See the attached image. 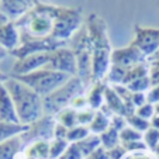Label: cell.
I'll list each match as a JSON object with an SVG mask.
<instances>
[{"label": "cell", "instance_id": "obj_25", "mask_svg": "<svg viewBox=\"0 0 159 159\" xmlns=\"http://www.w3.org/2000/svg\"><path fill=\"white\" fill-rule=\"evenodd\" d=\"M58 120H59V124L65 125L68 129L73 128L78 124V113L72 108H63L58 114Z\"/></svg>", "mask_w": 159, "mask_h": 159}, {"label": "cell", "instance_id": "obj_7", "mask_svg": "<svg viewBox=\"0 0 159 159\" xmlns=\"http://www.w3.org/2000/svg\"><path fill=\"white\" fill-rule=\"evenodd\" d=\"M82 11L78 9L58 6V13L54 20V28H52V38L59 41L68 42L76 33L82 28Z\"/></svg>", "mask_w": 159, "mask_h": 159}, {"label": "cell", "instance_id": "obj_15", "mask_svg": "<svg viewBox=\"0 0 159 159\" xmlns=\"http://www.w3.org/2000/svg\"><path fill=\"white\" fill-rule=\"evenodd\" d=\"M21 41L20 30L14 21H7L3 27H0V45L3 47L6 51L13 52Z\"/></svg>", "mask_w": 159, "mask_h": 159}, {"label": "cell", "instance_id": "obj_13", "mask_svg": "<svg viewBox=\"0 0 159 159\" xmlns=\"http://www.w3.org/2000/svg\"><path fill=\"white\" fill-rule=\"evenodd\" d=\"M55 121L51 116L48 117H42L38 121L33 123L31 125H28V129L25 132H23V138L25 142L34 141V139L39 138L41 141H47L48 138L54 137V129H55Z\"/></svg>", "mask_w": 159, "mask_h": 159}, {"label": "cell", "instance_id": "obj_21", "mask_svg": "<svg viewBox=\"0 0 159 159\" xmlns=\"http://www.w3.org/2000/svg\"><path fill=\"white\" fill-rule=\"evenodd\" d=\"M100 144H102L100 142V137H97V135H87L86 138H83L82 141L76 142V145L80 149L83 156H89L92 152H94L99 148Z\"/></svg>", "mask_w": 159, "mask_h": 159}, {"label": "cell", "instance_id": "obj_33", "mask_svg": "<svg viewBox=\"0 0 159 159\" xmlns=\"http://www.w3.org/2000/svg\"><path fill=\"white\" fill-rule=\"evenodd\" d=\"M144 141L147 147L155 149L159 144V131L156 128H149L144 135Z\"/></svg>", "mask_w": 159, "mask_h": 159}, {"label": "cell", "instance_id": "obj_50", "mask_svg": "<svg viewBox=\"0 0 159 159\" xmlns=\"http://www.w3.org/2000/svg\"><path fill=\"white\" fill-rule=\"evenodd\" d=\"M128 159H149L148 156H142V155H135V156H129Z\"/></svg>", "mask_w": 159, "mask_h": 159}, {"label": "cell", "instance_id": "obj_49", "mask_svg": "<svg viewBox=\"0 0 159 159\" xmlns=\"http://www.w3.org/2000/svg\"><path fill=\"white\" fill-rule=\"evenodd\" d=\"M7 79H9V76H6L3 72H0V86H2V84H4V82H6Z\"/></svg>", "mask_w": 159, "mask_h": 159}, {"label": "cell", "instance_id": "obj_5", "mask_svg": "<svg viewBox=\"0 0 159 159\" xmlns=\"http://www.w3.org/2000/svg\"><path fill=\"white\" fill-rule=\"evenodd\" d=\"M83 84L84 83L82 82V79L72 76L65 84L55 90L54 93L44 97V111H47L48 114H55V113L62 111L63 108L68 107V104L73 102V99L82 94Z\"/></svg>", "mask_w": 159, "mask_h": 159}, {"label": "cell", "instance_id": "obj_44", "mask_svg": "<svg viewBox=\"0 0 159 159\" xmlns=\"http://www.w3.org/2000/svg\"><path fill=\"white\" fill-rule=\"evenodd\" d=\"M147 103V97L144 93H132V104L135 107H141Z\"/></svg>", "mask_w": 159, "mask_h": 159}, {"label": "cell", "instance_id": "obj_22", "mask_svg": "<svg viewBox=\"0 0 159 159\" xmlns=\"http://www.w3.org/2000/svg\"><path fill=\"white\" fill-rule=\"evenodd\" d=\"M106 89H107V86H106L104 83H102V82H97L96 86L90 90L89 96H87V103H89V104L92 106L93 108H99L100 106H102L103 99H104Z\"/></svg>", "mask_w": 159, "mask_h": 159}, {"label": "cell", "instance_id": "obj_8", "mask_svg": "<svg viewBox=\"0 0 159 159\" xmlns=\"http://www.w3.org/2000/svg\"><path fill=\"white\" fill-rule=\"evenodd\" d=\"M21 41L20 45L10 54L13 57H16L17 59L25 58L28 55H34V54H42V52H54L59 48L66 47L65 41H59L57 38L52 37H45V38H34L30 35H24L21 34Z\"/></svg>", "mask_w": 159, "mask_h": 159}, {"label": "cell", "instance_id": "obj_43", "mask_svg": "<svg viewBox=\"0 0 159 159\" xmlns=\"http://www.w3.org/2000/svg\"><path fill=\"white\" fill-rule=\"evenodd\" d=\"M125 153V148L124 147H114L108 149V155H110V159H120L123 158V155Z\"/></svg>", "mask_w": 159, "mask_h": 159}, {"label": "cell", "instance_id": "obj_42", "mask_svg": "<svg viewBox=\"0 0 159 159\" xmlns=\"http://www.w3.org/2000/svg\"><path fill=\"white\" fill-rule=\"evenodd\" d=\"M123 147L128 151H142L147 148V145H145V142H141V141H132V142L124 144Z\"/></svg>", "mask_w": 159, "mask_h": 159}, {"label": "cell", "instance_id": "obj_1", "mask_svg": "<svg viewBox=\"0 0 159 159\" xmlns=\"http://www.w3.org/2000/svg\"><path fill=\"white\" fill-rule=\"evenodd\" d=\"M84 25L89 33L92 42L93 57H92V78L96 82H100L110 69L111 45L108 38V31L106 21L96 13H92L84 21Z\"/></svg>", "mask_w": 159, "mask_h": 159}, {"label": "cell", "instance_id": "obj_11", "mask_svg": "<svg viewBox=\"0 0 159 159\" xmlns=\"http://www.w3.org/2000/svg\"><path fill=\"white\" fill-rule=\"evenodd\" d=\"M49 58H51V52H42V54H34L28 55L25 58L17 59L11 69V76L17 78V76H24L28 73H33L38 69H42L48 65Z\"/></svg>", "mask_w": 159, "mask_h": 159}, {"label": "cell", "instance_id": "obj_10", "mask_svg": "<svg viewBox=\"0 0 159 159\" xmlns=\"http://www.w3.org/2000/svg\"><path fill=\"white\" fill-rule=\"evenodd\" d=\"M45 68L57 70V72L66 73V75H69V76H73L78 73L76 57L72 49L68 48V47H63V48H59L57 51L51 52L49 62Z\"/></svg>", "mask_w": 159, "mask_h": 159}, {"label": "cell", "instance_id": "obj_51", "mask_svg": "<svg viewBox=\"0 0 159 159\" xmlns=\"http://www.w3.org/2000/svg\"><path fill=\"white\" fill-rule=\"evenodd\" d=\"M155 59H159V49L152 55V57H151V61H155Z\"/></svg>", "mask_w": 159, "mask_h": 159}, {"label": "cell", "instance_id": "obj_31", "mask_svg": "<svg viewBox=\"0 0 159 159\" xmlns=\"http://www.w3.org/2000/svg\"><path fill=\"white\" fill-rule=\"evenodd\" d=\"M149 86H152V84H151L149 76H145V78L137 79V80H134V82H131V83L127 84V87L131 90L132 93H144V92Z\"/></svg>", "mask_w": 159, "mask_h": 159}, {"label": "cell", "instance_id": "obj_16", "mask_svg": "<svg viewBox=\"0 0 159 159\" xmlns=\"http://www.w3.org/2000/svg\"><path fill=\"white\" fill-rule=\"evenodd\" d=\"M0 121L20 124L13 99L4 84L0 86Z\"/></svg>", "mask_w": 159, "mask_h": 159}, {"label": "cell", "instance_id": "obj_37", "mask_svg": "<svg viewBox=\"0 0 159 159\" xmlns=\"http://www.w3.org/2000/svg\"><path fill=\"white\" fill-rule=\"evenodd\" d=\"M125 123H127V118H124L123 116L116 114L114 117H113V120H111L110 127H113L114 129H117V131L120 132V131H123V129L125 128Z\"/></svg>", "mask_w": 159, "mask_h": 159}, {"label": "cell", "instance_id": "obj_39", "mask_svg": "<svg viewBox=\"0 0 159 159\" xmlns=\"http://www.w3.org/2000/svg\"><path fill=\"white\" fill-rule=\"evenodd\" d=\"M147 102L151 103V104L159 103V84L152 86V89L149 90V93H148V96H147Z\"/></svg>", "mask_w": 159, "mask_h": 159}, {"label": "cell", "instance_id": "obj_26", "mask_svg": "<svg viewBox=\"0 0 159 159\" xmlns=\"http://www.w3.org/2000/svg\"><path fill=\"white\" fill-rule=\"evenodd\" d=\"M30 158H49V144L47 141H37L28 149Z\"/></svg>", "mask_w": 159, "mask_h": 159}, {"label": "cell", "instance_id": "obj_36", "mask_svg": "<svg viewBox=\"0 0 159 159\" xmlns=\"http://www.w3.org/2000/svg\"><path fill=\"white\" fill-rule=\"evenodd\" d=\"M149 79H151V84H152V86L159 84V59H155L151 62Z\"/></svg>", "mask_w": 159, "mask_h": 159}, {"label": "cell", "instance_id": "obj_19", "mask_svg": "<svg viewBox=\"0 0 159 159\" xmlns=\"http://www.w3.org/2000/svg\"><path fill=\"white\" fill-rule=\"evenodd\" d=\"M27 129H28V125H24V124H14V123L0 121V144L13 138V137H16V135L23 134Z\"/></svg>", "mask_w": 159, "mask_h": 159}, {"label": "cell", "instance_id": "obj_2", "mask_svg": "<svg viewBox=\"0 0 159 159\" xmlns=\"http://www.w3.org/2000/svg\"><path fill=\"white\" fill-rule=\"evenodd\" d=\"M4 86L13 99L20 124L31 125L41 118L44 110V99L38 93H35L31 87L13 76L4 82Z\"/></svg>", "mask_w": 159, "mask_h": 159}, {"label": "cell", "instance_id": "obj_54", "mask_svg": "<svg viewBox=\"0 0 159 159\" xmlns=\"http://www.w3.org/2000/svg\"><path fill=\"white\" fill-rule=\"evenodd\" d=\"M0 2H2V0H0Z\"/></svg>", "mask_w": 159, "mask_h": 159}, {"label": "cell", "instance_id": "obj_47", "mask_svg": "<svg viewBox=\"0 0 159 159\" xmlns=\"http://www.w3.org/2000/svg\"><path fill=\"white\" fill-rule=\"evenodd\" d=\"M151 125H152V128H156L159 131V116H155V117H152Z\"/></svg>", "mask_w": 159, "mask_h": 159}, {"label": "cell", "instance_id": "obj_9", "mask_svg": "<svg viewBox=\"0 0 159 159\" xmlns=\"http://www.w3.org/2000/svg\"><path fill=\"white\" fill-rule=\"evenodd\" d=\"M131 45L138 48L147 58H151L159 49V28L134 25V39Z\"/></svg>", "mask_w": 159, "mask_h": 159}, {"label": "cell", "instance_id": "obj_41", "mask_svg": "<svg viewBox=\"0 0 159 159\" xmlns=\"http://www.w3.org/2000/svg\"><path fill=\"white\" fill-rule=\"evenodd\" d=\"M66 135H68V128L65 125L58 123L55 125V129H54V137L55 139H66Z\"/></svg>", "mask_w": 159, "mask_h": 159}, {"label": "cell", "instance_id": "obj_34", "mask_svg": "<svg viewBox=\"0 0 159 159\" xmlns=\"http://www.w3.org/2000/svg\"><path fill=\"white\" fill-rule=\"evenodd\" d=\"M153 113H155V107H153V104H151V103H145L144 106H141V107L137 108V113L135 114L139 116V117L145 118V120H149L151 117H153Z\"/></svg>", "mask_w": 159, "mask_h": 159}, {"label": "cell", "instance_id": "obj_23", "mask_svg": "<svg viewBox=\"0 0 159 159\" xmlns=\"http://www.w3.org/2000/svg\"><path fill=\"white\" fill-rule=\"evenodd\" d=\"M118 141H120V132L113 127H108L103 134H100V142L106 149H111V148L117 147Z\"/></svg>", "mask_w": 159, "mask_h": 159}, {"label": "cell", "instance_id": "obj_18", "mask_svg": "<svg viewBox=\"0 0 159 159\" xmlns=\"http://www.w3.org/2000/svg\"><path fill=\"white\" fill-rule=\"evenodd\" d=\"M104 100H106V106L110 108L113 113L118 116L125 117V104H124L123 99L118 96V93L114 90V87H107L104 92Z\"/></svg>", "mask_w": 159, "mask_h": 159}, {"label": "cell", "instance_id": "obj_3", "mask_svg": "<svg viewBox=\"0 0 159 159\" xmlns=\"http://www.w3.org/2000/svg\"><path fill=\"white\" fill-rule=\"evenodd\" d=\"M57 13L58 6L38 3L27 14H24L14 23L17 24L21 34L34 38H45V37H51Z\"/></svg>", "mask_w": 159, "mask_h": 159}, {"label": "cell", "instance_id": "obj_27", "mask_svg": "<svg viewBox=\"0 0 159 159\" xmlns=\"http://www.w3.org/2000/svg\"><path fill=\"white\" fill-rule=\"evenodd\" d=\"M127 68H123V66H118V65H110V69L107 72V78L110 82L116 84H123L124 78L127 75Z\"/></svg>", "mask_w": 159, "mask_h": 159}, {"label": "cell", "instance_id": "obj_17", "mask_svg": "<svg viewBox=\"0 0 159 159\" xmlns=\"http://www.w3.org/2000/svg\"><path fill=\"white\" fill-rule=\"evenodd\" d=\"M24 138L23 134L16 135L13 138L0 144V159H16L17 153L24 148Z\"/></svg>", "mask_w": 159, "mask_h": 159}, {"label": "cell", "instance_id": "obj_46", "mask_svg": "<svg viewBox=\"0 0 159 159\" xmlns=\"http://www.w3.org/2000/svg\"><path fill=\"white\" fill-rule=\"evenodd\" d=\"M7 21H10V18L7 17V16L4 14V13H2V11H0V27H3V25L6 24Z\"/></svg>", "mask_w": 159, "mask_h": 159}, {"label": "cell", "instance_id": "obj_53", "mask_svg": "<svg viewBox=\"0 0 159 159\" xmlns=\"http://www.w3.org/2000/svg\"><path fill=\"white\" fill-rule=\"evenodd\" d=\"M155 152H156V153H158V155H159V144H158V147L155 148Z\"/></svg>", "mask_w": 159, "mask_h": 159}, {"label": "cell", "instance_id": "obj_29", "mask_svg": "<svg viewBox=\"0 0 159 159\" xmlns=\"http://www.w3.org/2000/svg\"><path fill=\"white\" fill-rule=\"evenodd\" d=\"M68 147H69V145H68L66 139H54V141L49 144V158L51 159L61 158Z\"/></svg>", "mask_w": 159, "mask_h": 159}, {"label": "cell", "instance_id": "obj_28", "mask_svg": "<svg viewBox=\"0 0 159 159\" xmlns=\"http://www.w3.org/2000/svg\"><path fill=\"white\" fill-rule=\"evenodd\" d=\"M87 135H89V129H87L86 127H84V125H76V127H73V128L68 129L66 141L76 144V142L82 141L83 138H86Z\"/></svg>", "mask_w": 159, "mask_h": 159}, {"label": "cell", "instance_id": "obj_40", "mask_svg": "<svg viewBox=\"0 0 159 159\" xmlns=\"http://www.w3.org/2000/svg\"><path fill=\"white\" fill-rule=\"evenodd\" d=\"M94 114L90 113V111H82V113H78V124H90L93 121Z\"/></svg>", "mask_w": 159, "mask_h": 159}, {"label": "cell", "instance_id": "obj_20", "mask_svg": "<svg viewBox=\"0 0 159 159\" xmlns=\"http://www.w3.org/2000/svg\"><path fill=\"white\" fill-rule=\"evenodd\" d=\"M145 76H149V68L145 65V62L138 63V65L132 66V68H129V69L127 70V75H125V78H124L123 84L127 86V84L131 83V82L137 80V79L145 78Z\"/></svg>", "mask_w": 159, "mask_h": 159}, {"label": "cell", "instance_id": "obj_45", "mask_svg": "<svg viewBox=\"0 0 159 159\" xmlns=\"http://www.w3.org/2000/svg\"><path fill=\"white\" fill-rule=\"evenodd\" d=\"M86 103V100L83 99V97H80V96H78L76 99H73V102L70 103V104L73 106V107H83V104Z\"/></svg>", "mask_w": 159, "mask_h": 159}, {"label": "cell", "instance_id": "obj_38", "mask_svg": "<svg viewBox=\"0 0 159 159\" xmlns=\"http://www.w3.org/2000/svg\"><path fill=\"white\" fill-rule=\"evenodd\" d=\"M86 159H110V155H108L106 148L99 147L94 152H92L89 156H86Z\"/></svg>", "mask_w": 159, "mask_h": 159}, {"label": "cell", "instance_id": "obj_32", "mask_svg": "<svg viewBox=\"0 0 159 159\" xmlns=\"http://www.w3.org/2000/svg\"><path fill=\"white\" fill-rule=\"evenodd\" d=\"M142 135L141 132H138L134 128H124L123 131H120V139L123 141V144H127V142H132V141H141Z\"/></svg>", "mask_w": 159, "mask_h": 159}, {"label": "cell", "instance_id": "obj_24", "mask_svg": "<svg viewBox=\"0 0 159 159\" xmlns=\"http://www.w3.org/2000/svg\"><path fill=\"white\" fill-rule=\"evenodd\" d=\"M108 127H110V120H108V117L103 111H99V113L94 114L93 121L90 123V131L94 132V134H103Z\"/></svg>", "mask_w": 159, "mask_h": 159}, {"label": "cell", "instance_id": "obj_12", "mask_svg": "<svg viewBox=\"0 0 159 159\" xmlns=\"http://www.w3.org/2000/svg\"><path fill=\"white\" fill-rule=\"evenodd\" d=\"M145 59H147V57L138 48H135L134 45L129 44L125 48H118L111 52L110 62L111 65H118L129 69L138 63H144Z\"/></svg>", "mask_w": 159, "mask_h": 159}, {"label": "cell", "instance_id": "obj_6", "mask_svg": "<svg viewBox=\"0 0 159 159\" xmlns=\"http://www.w3.org/2000/svg\"><path fill=\"white\" fill-rule=\"evenodd\" d=\"M70 49L73 51V54L76 57L79 79H82V82L86 83L92 78V57H93L92 42H90L86 25H82L80 30L72 37Z\"/></svg>", "mask_w": 159, "mask_h": 159}, {"label": "cell", "instance_id": "obj_30", "mask_svg": "<svg viewBox=\"0 0 159 159\" xmlns=\"http://www.w3.org/2000/svg\"><path fill=\"white\" fill-rule=\"evenodd\" d=\"M125 118H127V123L131 125V128L137 129L138 132H141V131H145V132H147L148 129H149V125H151V124L148 123V120H145V118L139 117V116L132 114V116H128V117H125Z\"/></svg>", "mask_w": 159, "mask_h": 159}, {"label": "cell", "instance_id": "obj_14", "mask_svg": "<svg viewBox=\"0 0 159 159\" xmlns=\"http://www.w3.org/2000/svg\"><path fill=\"white\" fill-rule=\"evenodd\" d=\"M38 3L39 0H2L0 11L4 13L11 21H17Z\"/></svg>", "mask_w": 159, "mask_h": 159}, {"label": "cell", "instance_id": "obj_4", "mask_svg": "<svg viewBox=\"0 0 159 159\" xmlns=\"http://www.w3.org/2000/svg\"><path fill=\"white\" fill-rule=\"evenodd\" d=\"M16 79L25 83L41 97H47L51 93H54L57 89H59L62 84H65L70 79V76L62 72L48 69V68H42V69H38L28 75L17 76Z\"/></svg>", "mask_w": 159, "mask_h": 159}, {"label": "cell", "instance_id": "obj_52", "mask_svg": "<svg viewBox=\"0 0 159 159\" xmlns=\"http://www.w3.org/2000/svg\"><path fill=\"white\" fill-rule=\"evenodd\" d=\"M155 111H156V113H159V103H156V106H155Z\"/></svg>", "mask_w": 159, "mask_h": 159}, {"label": "cell", "instance_id": "obj_35", "mask_svg": "<svg viewBox=\"0 0 159 159\" xmlns=\"http://www.w3.org/2000/svg\"><path fill=\"white\" fill-rule=\"evenodd\" d=\"M82 156L83 155H82L80 149L78 148V145L72 144L66 148V151L63 152V155L61 156L59 159H82Z\"/></svg>", "mask_w": 159, "mask_h": 159}, {"label": "cell", "instance_id": "obj_48", "mask_svg": "<svg viewBox=\"0 0 159 159\" xmlns=\"http://www.w3.org/2000/svg\"><path fill=\"white\" fill-rule=\"evenodd\" d=\"M7 54H9V51H6V49H4L3 47L0 45V62H2V61H3L4 58L7 57Z\"/></svg>", "mask_w": 159, "mask_h": 159}]
</instances>
